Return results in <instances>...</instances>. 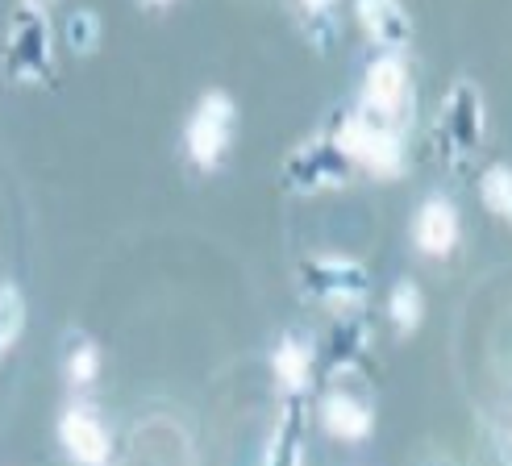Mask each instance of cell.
<instances>
[{
  "label": "cell",
  "mask_w": 512,
  "mask_h": 466,
  "mask_svg": "<svg viewBox=\"0 0 512 466\" xmlns=\"http://www.w3.org/2000/svg\"><path fill=\"white\" fill-rule=\"evenodd\" d=\"M234 138V100L225 92H209L196 105V113L188 117V154L192 163L213 171L221 163V154Z\"/></svg>",
  "instance_id": "1"
},
{
  "label": "cell",
  "mask_w": 512,
  "mask_h": 466,
  "mask_svg": "<svg viewBox=\"0 0 512 466\" xmlns=\"http://www.w3.org/2000/svg\"><path fill=\"white\" fill-rule=\"evenodd\" d=\"M338 146L350 154V159H358L363 167H371L375 175H396L400 163H404V146H400V138L392 134V129L371 125V121H363V117H350V121L338 129Z\"/></svg>",
  "instance_id": "2"
},
{
  "label": "cell",
  "mask_w": 512,
  "mask_h": 466,
  "mask_svg": "<svg viewBox=\"0 0 512 466\" xmlns=\"http://www.w3.org/2000/svg\"><path fill=\"white\" fill-rule=\"evenodd\" d=\"M59 442L75 466H105L109 462V433L88 408H67L59 421Z\"/></svg>",
  "instance_id": "3"
},
{
  "label": "cell",
  "mask_w": 512,
  "mask_h": 466,
  "mask_svg": "<svg viewBox=\"0 0 512 466\" xmlns=\"http://www.w3.org/2000/svg\"><path fill=\"white\" fill-rule=\"evenodd\" d=\"M363 96H367V105L379 109L383 117H392L404 109V100H408V71L400 59H375L371 71H367V84H363Z\"/></svg>",
  "instance_id": "4"
},
{
  "label": "cell",
  "mask_w": 512,
  "mask_h": 466,
  "mask_svg": "<svg viewBox=\"0 0 512 466\" xmlns=\"http://www.w3.org/2000/svg\"><path fill=\"white\" fill-rule=\"evenodd\" d=\"M413 233H417V246L425 254H450L454 242H458V213L450 209L446 200H425Z\"/></svg>",
  "instance_id": "5"
},
{
  "label": "cell",
  "mask_w": 512,
  "mask_h": 466,
  "mask_svg": "<svg viewBox=\"0 0 512 466\" xmlns=\"http://www.w3.org/2000/svg\"><path fill=\"white\" fill-rule=\"evenodd\" d=\"M321 421L334 437H346V442H363L371 433V408H363L350 396H325L321 404Z\"/></svg>",
  "instance_id": "6"
},
{
  "label": "cell",
  "mask_w": 512,
  "mask_h": 466,
  "mask_svg": "<svg viewBox=\"0 0 512 466\" xmlns=\"http://www.w3.org/2000/svg\"><path fill=\"white\" fill-rule=\"evenodd\" d=\"M358 21L375 42H404L408 34V17L400 9V0H358Z\"/></svg>",
  "instance_id": "7"
},
{
  "label": "cell",
  "mask_w": 512,
  "mask_h": 466,
  "mask_svg": "<svg viewBox=\"0 0 512 466\" xmlns=\"http://www.w3.org/2000/svg\"><path fill=\"white\" fill-rule=\"evenodd\" d=\"M25 333V296L17 288H0V362Z\"/></svg>",
  "instance_id": "8"
},
{
  "label": "cell",
  "mask_w": 512,
  "mask_h": 466,
  "mask_svg": "<svg viewBox=\"0 0 512 466\" xmlns=\"http://www.w3.org/2000/svg\"><path fill=\"white\" fill-rule=\"evenodd\" d=\"M309 362H313L309 346L288 338L284 346L275 350V375H279V383H284V387H304V379H309Z\"/></svg>",
  "instance_id": "9"
},
{
  "label": "cell",
  "mask_w": 512,
  "mask_h": 466,
  "mask_svg": "<svg viewBox=\"0 0 512 466\" xmlns=\"http://www.w3.org/2000/svg\"><path fill=\"white\" fill-rule=\"evenodd\" d=\"M479 192H483V200H488L492 213L512 221V171L508 167H492L488 175L479 179Z\"/></svg>",
  "instance_id": "10"
},
{
  "label": "cell",
  "mask_w": 512,
  "mask_h": 466,
  "mask_svg": "<svg viewBox=\"0 0 512 466\" xmlns=\"http://www.w3.org/2000/svg\"><path fill=\"white\" fill-rule=\"evenodd\" d=\"M392 321L404 333L417 329V321H421V292H417V283H396V292H392Z\"/></svg>",
  "instance_id": "11"
},
{
  "label": "cell",
  "mask_w": 512,
  "mask_h": 466,
  "mask_svg": "<svg viewBox=\"0 0 512 466\" xmlns=\"http://www.w3.org/2000/svg\"><path fill=\"white\" fill-rule=\"evenodd\" d=\"M67 42L75 55H88V50H96V17L92 13H75L67 21Z\"/></svg>",
  "instance_id": "12"
},
{
  "label": "cell",
  "mask_w": 512,
  "mask_h": 466,
  "mask_svg": "<svg viewBox=\"0 0 512 466\" xmlns=\"http://www.w3.org/2000/svg\"><path fill=\"white\" fill-rule=\"evenodd\" d=\"M96 346L92 342H80V350H71V358H67V375L75 379V383H88L92 375H96Z\"/></svg>",
  "instance_id": "13"
},
{
  "label": "cell",
  "mask_w": 512,
  "mask_h": 466,
  "mask_svg": "<svg viewBox=\"0 0 512 466\" xmlns=\"http://www.w3.org/2000/svg\"><path fill=\"white\" fill-rule=\"evenodd\" d=\"M500 446H504V462L512 466V425H508V429L500 433Z\"/></svg>",
  "instance_id": "14"
},
{
  "label": "cell",
  "mask_w": 512,
  "mask_h": 466,
  "mask_svg": "<svg viewBox=\"0 0 512 466\" xmlns=\"http://www.w3.org/2000/svg\"><path fill=\"white\" fill-rule=\"evenodd\" d=\"M329 5H334V0H304V9H313V13L317 9H329Z\"/></svg>",
  "instance_id": "15"
},
{
  "label": "cell",
  "mask_w": 512,
  "mask_h": 466,
  "mask_svg": "<svg viewBox=\"0 0 512 466\" xmlns=\"http://www.w3.org/2000/svg\"><path fill=\"white\" fill-rule=\"evenodd\" d=\"M155 5H167V0H155Z\"/></svg>",
  "instance_id": "16"
}]
</instances>
